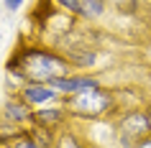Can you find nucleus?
<instances>
[{
  "label": "nucleus",
  "instance_id": "1",
  "mask_svg": "<svg viewBox=\"0 0 151 148\" xmlns=\"http://www.w3.org/2000/svg\"><path fill=\"white\" fill-rule=\"evenodd\" d=\"M5 69L23 74L26 82H51L56 77L72 74L74 66L69 64L62 49H49L39 44H23L10 54Z\"/></svg>",
  "mask_w": 151,
  "mask_h": 148
},
{
  "label": "nucleus",
  "instance_id": "2",
  "mask_svg": "<svg viewBox=\"0 0 151 148\" xmlns=\"http://www.w3.org/2000/svg\"><path fill=\"white\" fill-rule=\"evenodd\" d=\"M64 105H67V112H69L72 120H82V123L103 120V117L118 112L115 94L110 89H105V87L85 89V92H77L72 97H64Z\"/></svg>",
  "mask_w": 151,
  "mask_h": 148
},
{
  "label": "nucleus",
  "instance_id": "3",
  "mask_svg": "<svg viewBox=\"0 0 151 148\" xmlns=\"http://www.w3.org/2000/svg\"><path fill=\"white\" fill-rule=\"evenodd\" d=\"M115 128H118L120 138H128V140H133V143L146 138V135H151V125H149L146 110H136V107L115 112Z\"/></svg>",
  "mask_w": 151,
  "mask_h": 148
},
{
  "label": "nucleus",
  "instance_id": "4",
  "mask_svg": "<svg viewBox=\"0 0 151 148\" xmlns=\"http://www.w3.org/2000/svg\"><path fill=\"white\" fill-rule=\"evenodd\" d=\"M49 84L54 87L62 97H72L77 92H85V89H97V87H103V82H100V77L90 74V71H72V74L51 79Z\"/></svg>",
  "mask_w": 151,
  "mask_h": 148
},
{
  "label": "nucleus",
  "instance_id": "5",
  "mask_svg": "<svg viewBox=\"0 0 151 148\" xmlns=\"http://www.w3.org/2000/svg\"><path fill=\"white\" fill-rule=\"evenodd\" d=\"M69 112H67V105L62 102H54V105H44V107H36L33 110V125L36 128H44V130H64L69 128Z\"/></svg>",
  "mask_w": 151,
  "mask_h": 148
},
{
  "label": "nucleus",
  "instance_id": "6",
  "mask_svg": "<svg viewBox=\"0 0 151 148\" xmlns=\"http://www.w3.org/2000/svg\"><path fill=\"white\" fill-rule=\"evenodd\" d=\"M16 94L21 97V100H26L33 110H36V107H44V105H54V102H62V100H64V97L56 92L49 82H26V84L21 87Z\"/></svg>",
  "mask_w": 151,
  "mask_h": 148
},
{
  "label": "nucleus",
  "instance_id": "7",
  "mask_svg": "<svg viewBox=\"0 0 151 148\" xmlns=\"http://www.w3.org/2000/svg\"><path fill=\"white\" fill-rule=\"evenodd\" d=\"M0 117L3 120H8V123H16L21 128H33V107L28 105L26 100H21L18 94L8 97V100L3 102V107H0Z\"/></svg>",
  "mask_w": 151,
  "mask_h": 148
},
{
  "label": "nucleus",
  "instance_id": "8",
  "mask_svg": "<svg viewBox=\"0 0 151 148\" xmlns=\"http://www.w3.org/2000/svg\"><path fill=\"white\" fill-rule=\"evenodd\" d=\"M108 13V0H82L80 13H77V21H85V23H95Z\"/></svg>",
  "mask_w": 151,
  "mask_h": 148
},
{
  "label": "nucleus",
  "instance_id": "9",
  "mask_svg": "<svg viewBox=\"0 0 151 148\" xmlns=\"http://www.w3.org/2000/svg\"><path fill=\"white\" fill-rule=\"evenodd\" d=\"M54 148H92L85 140V135L80 133V128H64V130H59L56 133V143H54Z\"/></svg>",
  "mask_w": 151,
  "mask_h": 148
},
{
  "label": "nucleus",
  "instance_id": "10",
  "mask_svg": "<svg viewBox=\"0 0 151 148\" xmlns=\"http://www.w3.org/2000/svg\"><path fill=\"white\" fill-rule=\"evenodd\" d=\"M26 133V128H21V125H16V123H8V120H3L0 117V146L3 143H13V140L18 138V135H23Z\"/></svg>",
  "mask_w": 151,
  "mask_h": 148
},
{
  "label": "nucleus",
  "instance_id": "11",
  "mask_svg": "<svg viewBox=\"0 0 151 148\" xmlns=\"http://www.w3.org/2000/svg\"><path fill=\"white\" fill-rule=\"evenodd\" d=\"M51 5H54V8H59L62 13H67V16H74V18H77L82 0H51Z\"/></svg>",
  "mask_w": 151,
  "mask_h": 148
},
{
  "label": "nucleus",
  "instance_id": "12",
  "mask_svg": "<svg viewBox=\"0 0 151 148\" xmlns=\"http://www.w3.org/2000/svg\"><path fill=\"white\" fill-rule=\"evenodd\" d=\"M10 146H13V148H44L39 140L33 138V133H31V130H26L23 135H18V138L10 143Z\"/></svg>",
  "mask_w": 151,
  "mask_h": 148
},
{
  "label": "nucleus",
  "instance_id": "13",
  "mask_svg": "<svg viewBox=\"0 0 151 148\" xmlns=\"http://www.w3.org/2000/svg\"><path fill=\"white\" fill-rule=\"evenodd\" d=\"M108 5H113L115 10H136L138 0H108Z\"/></svg>",
  "mask_w": 151,
  "mask_h": 148
},
{
  "label": "nucleus",
  "instance_id": "14",
  "mask_svg": "<svg viewBox=\"0 0 151 148\" xmlns=\"http://www.w3.org/2000/svg\"><path fill=\"white\" fill-rule=\"evenodd\" d=\"M26 0H3V8L8 10V13H18V10L23 8Z\"/></svg>",
  "mask_w": 151,
  "mask_h": 148
},
{
  "label": "nucleus",
  "instance_id": "15",
  "mask_svg": "<svg viewBox=\"0 0 151 148\" xmlns=\"http://www.w3.org/2000/svg\"><path fill=\"white\" fill-rule=\"evenodd\" d=\"M133 148H151V135H146V138H141V140H136Z\"/></svg>",
  "mask_w": 151,
  "mask_h": 148
},
{
  "label": "nucleus",
  "instance_id": "16",
  "mask_svg": "<svg viewBox=\"0 0 151 148\" xmlns=\"http://www.w3.org/2000/svg\"><path fill=\"white\" fill-rule=\"evenodd\" d=\"M146 115H149V125H151V102H149V107H146Z\"/></svg>",
  "mask_w": 151,
  "mask_h": 148
},
{
  "label": "nucleus",
  "instance_id": "17",
  "mask_svg": "<svg viewBox=\"0 0 151 148\" xmlns=\"http://www.w3.org/2000/svg\"><path fill=\"white\" fill-rule=\"evenodd\" d=\"M0 148H13V146H8V143H3V146H0Z\"/></svg>",
  "mask_w": 151,
  "mask_h": 148
}]
</instances>
